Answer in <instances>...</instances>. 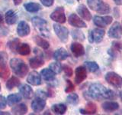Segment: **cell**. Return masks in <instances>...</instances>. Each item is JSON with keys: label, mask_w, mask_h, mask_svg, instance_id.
Segmentation results:
<instances>
[{"label": "cell", "mask_w": 122, "mask_h": 115, "mask_svg": "<svg viewBox=\"0 0 122 115\" xmlns=\"http://www.w3.org/2000/svg\"><path fill=\"white\" fill-rule=\"evenodd\" d=\"M75 89L73 84L71 82V80H66V87L65 88V92L66 93H71L72 91H73Z\"/></svg>", "instance_id": "cell-38"}, {"label": "cell", "mask_w": 122, "mask_h": 115, "mask_svg": "<svg viewBox=\"0 0 122 115\" xmlns=\"http://www.w3.org/2000/svg\"><path fill=\"white\" fill-rule=\"evenodd\" d=\"M44 64V61L42 58V57L41 56H36L34 58H32L29 60V64L30 66L32 68H38L41 66H43Z\"/></svg>", "instance_id": "cell-24"}, {"label": "cell", "mask_w": 122, "mask_h": 115, "mask_svg": "<svg viewBox=\"0 0 122 115\" xmlns=\"http://www.w3.org/2000/svg\"><path fill=\"white\" fill-rule=\"evenodd\" d=\"M113 18L112 16H99V15H95L93 18L94 24L99 27V28H105L107 25H110L112 22Z\"/></svg>", "instance_id": "cell-12"}, {"label": "cell", "mask_w": 122, "mask_h": 115, "mask_svg": "<svg viewBox=\"0 0 122 115\" xmlns=\"http://www.w3.org/2000/svg\"><path fill=\"white\" fill-rule=\"evenodd\" d=\"M114 2L117 6H121L122 5V0H113Z\"/></svg>", "instance_id": "cell-43"}, {"label": "cell", "mask_w": 122, "mask_h": 115, "mask_svg": "<svg viewBox=\"0 0 122 115\" xmlns=\"http://www.w3.org/2000/svg\"><path fill=\"white\" fill-rule=\"evenodd\" d=\"M102 109L106 112H113L119 108V104L116 101H105L102 104Z\"/></svg>", "instance_id": "cell-20"}, {"label": "cell", "mask_w": 122, "mask_h": 115, "mask_svg": "<svg viewBox=\"0 0 122 115\" xmlns=\"http://www.w3.org/2000/svg\"><path fill=\"white\" fill-rule=\"evenodd\" d=\"M53 29L57 37L62 42H66L69 38V30L67 28L62 26L59 24L53 25Z\"/></svg>", "instance_id": "cell-10"}, {"label": "cell", "mask_w": 122, "mask_h": 115, "mask_svg": "<svg viewBox=\"0 0 122 115\" xmlns=\"http://www.w3.org/2000/svg\"><path fill=\"white\" fill-rule=\"evenodd\" d=\"M21 95L19 94H12L8 96L7 98V103L9 106H12L15 104L20 102L21 101Z\"/></svg>", "instance_id": "cell-28"}, {"label": "cell", "mask_w": 122, "mask_h": 115, "mask_svg": "<svg viewBox=\"0 0 122 115\" xmlns=\"http://www.w3.org/2000/svg\"><path fill=\"white\" fill-rule=\"evenodd\" d=\"M17 52H18L21 55H28L30 52V46L26 43L20 44L18 48Z\"/></svg>", "instance_id": "cell-32"}, {"label": "cell", "mask_w": 122, "mask_h": 115, "mask_svg": "<svg viewBox=\"0 0 122 115\" xmlns=\"http://www.w3.org/2000/svg\"><path fill=\"white\" fill-rule=\"evenodd\" d=\"M5 20L8 25H14L18 20V15L13 10H9L5 15Z\"/></svg>", "instance_id": "cell-22"}, {"label": "cell", "mask_w": 122, "mask_h": 115, "mask_svg": "<svg viewBox=\"0 0 122 115\" xmlns=\"http://www.w3.org/2000/svg\"><path fill=\"white\" fill-rule=\"evenodd\" d=\"M70 49L72 53L73 54V55L76 58L81 57L85 55V48H84L83 45L79 43V42H73V43H72L70 46Z\"/></svg>", "instance_id": "cell-17"}, {"label": "cell", "mask_w": 122, "mask_h": 115, "mask_svg": "<svg viewBox=\"0 0 122 115\" xmlns=\"http://www.w3.org/2000/svg\"><path fill=\"white\" fill-rule=\"evenodd\" d=\"M105 79L107 83L114 87L120 88L122 87V77L114 71H108L105 75Z\"/></svg>", "instance_id": "cell-6"}, {"label": "cell", "mask_w": 122, "mask_h": 115, "mask_svg": "<svg viewBox=\"0 0 122 115\" xmlns=\"http://www.w3.org/2000/svg\"><path fill=\"white\" fill-rule=\"evenodd\" d=\"M67 107L63 104H56L52 106L53 112L56 114H63L66 111Z\"/></svg>", "instance_id": "cell-29"}, {"label": "cell", "mask_w": 122, "mask_h": 115, "mask_svg": "<svg viewBox=\"0 0 122 115\" xmlns=\"http://www.w3.org/2000/svg\"><path fill=\"white\" fill-rule=\"evenodd\" d=\"M79 96L77 94H75V93H72L70 94H69L66 98V102L72 105L77 104L79 103Z\"/></svg>", "instance_id": "cell-35"}, {"label": "cell", "mask_w": 122, "mask_h": 115, "mask_svg": "<svg viewBox=\"0 0 122 115\" xmlns=\"http://www.w3.org/2000/svg\"><path fill=\"white\" fill-rule=\"evenodd\" d=\"M76 10H77L78 14L83 19H85V20L89 21V22L92 19V14L89 12V10L88 9V8L85 5H83V4L79 5Z\"/></svg>", "instance_id": "cell-19"}, {"label": "cell", "mask_w": 122, "mask_h": 115, "mask_svg": "<svg viewBox=\"0 0 122 115\" xmlns=\"http://www.w3.org/2000/svg\"><path fill=\"white\" fill-rule=\"evenodd\" d=\"M28 111V107H27L25 104H19L14 106L11 109V112L14 114H25Z\"/></svg>", "instance_id": "cell-26"}, {"label": "cell", "mask_w": 122, "mask_h": 115, "mask_svg": "<svg viewBox=\"0 0 122 115\" xmlns=\"http://www.w3.org/2000/svg\"><path fill=\"white\" fill-rule=\"evenodd\" d=\"M19 85H20V80H19L18 78H16V77H15V76L10 78V79L6 82V87L9 90L13 89L14 87H18Z\"/></svg>", "instance_id": "cell-31"}, {"label": "cell", "mask_w": 122, "mask_h": 115, "mask_svg": "<svg viewBox=\"0 0 122 115\" xmlns=\"http://www.w3.org/2000/svg\"><path fill=\"white\" fill-rule=\"evenodd\" d=\"M87 4L92 10L99 14H108L111 12L110 6L102 0H87Z\"/></svg>", "instance_id": "cell-4"}, {"label": "cell", "mask_w": 122, "mask_h": 115, "mask_svg": "<svg viewBox=\"0 0 122 115\" xmlns=\"http://www.w3.org/2000/svg\"><path fill=\"white\" fill-rule=\"evenodd\" d=\"M10 67L11 70L15 75H18L20 78H24V77L28 74V67L24 61L20 58H12L10 61Z\"/></svg>", "instance_id": "cell-2"}, {"label": "cell", "mask_w": 122, "mask_h": 115, "mask_svg": "<svg viewBox=\"0 0 122 115\" xmlns=\"http://www.w3.org/2000/svg\"><path fill=\"white\" fill-rule=\"evenodd\" d=\"M20 41L18 38H15V39L11 40L9 42V48L13 52H16L19 45H20Z\"/></svg>", "instance_id": "cell-37"}, {"label": "cell", "mask_w": 122, "mask_h": 115, "mask_svg": "<svg viewBox=\"0 0 122 115\" xmlns=\"http://www.w3.org/2000/svg\"><path fill=\"white\" fill-rule=\"evenodd\" d=\"M51 18L53 21L56 22L60 24L65 23L66 21L65 10L63 7H57L56 9L51 14Z\"/></svg>", "instance_id": "cell-9"}, {"label": "cell", "mask_w": 122, "mask_h": 115, "mask_svg": "<svg viewBox=\"0 0 122 115\" xmlns=\"http://www.w3.org/2000/svg\"><path fill=\"white\" fill-rule=\"evenodd\" d=\"M13 1H14L15 5L18 6V5H19V4H21V2L22 0H13Z\"/></svg>", "instance_id": "cell-44"}, {"label": "cell", "mask_w": 122, "mask_h": 115, "mask_svg": "<svg viewBox=\"0 0 122 115\" xmlns=\"http://www.w3.org/2000/svg\"><path fill=\"white\" fill-rule=\"evenodd\" d=\"M8 55L4 52H0V78L6 79L10 75L8 67Z\"/></svg>", "instance_id": "cell-7"}, {"label": "cell", "mask_w": 122, "mask_h": 115, "mask_svg": "<svg viewBox=\"0 0 122 115\" xmlns=\"http://www.w3.org/2000/svg\"><path fill=\"white\" fill-rule=\"evenodd\" d=\"M0 91H1V84H0Z\"/></svg>", "instance_id": "cell-48"}, {"label": "cell", "mask_w": 122, "mask_h": 115, "mask_svg": "<svg viewBox=\"0 0 122 115\" xmlns=\"http://www.w3.org/2000/svg\"><path fill=\"white\" fill-rule=\"evenodd\" d=\"M19 91L21 95L25 99H31L34 95L32 88L28 84H21L19 86Z\"/></svg>", "instance_id": "cell-15"}, {"label": "cell", "mask_w": 122, "mask_h": 115, "mask_svg": "<svg viewBox=\"0 0 122 115\" xmlns=\"http://www.w3.org/2000/svg\"><path fill=\"white\" fill-rule=\"evenodd\" d=\"M25 9L29 12H37L39 10L41 9V6L40 4L36 3V2H28L25 3L24 5Z\"/></svg>", "instance_id": "cell-27"}, {"label": "cell", "mask_w": 122, "mask_h": 115, "mask_svg": "<svg viewBox=\"0 0 122 115\" xmlns=\"http://www.w3.org/2000/svg\"><path fill=\"white\" fill-rule=\"evenodd\" d=\"M112 48H113L114 49H115L116 51L120 52L122 50V44L120 43V42H118V41H114V42H112Z\"/></svg>", "instance_id": "cell-40"}, {"label": "cell", "mask_w": 122, "mask_h": 115, "mask_svg": "<svg viewBox=\"0 0 122 115\" xmlns=\"http://www.w3.org/2000/svg\"><path fill=\"white\" fill-rule=\"evenodd\" d=\"M77 1H80V0H77Z\"/></svg>", "instance_id": "cell-49"}, {"label": "cell", "mask_w": 122, "mask_h": 115, "mask_svg": "<svg viewBox=\"0 0 122 115\" xmlns=\"http://www.w3.org/2000/svg\"><path fill=\"white\" fill-rule=\"evenodd\" d=\"M69 57V53L66 49L63 48H60L56 50L53 53V58L58 61L66 60Z\"/></svg>", "instance_id": "cell-21"}, {"label": "cell", "mask_w": 122, "mask_h": 115, "mask_svg": "<svg viewBox=\"0 0 122 115\" xmlns=\"http://www.w3.org/2000/svg\"><path fill=\"white\" fill-rule=\"evenodd\" d=\"M41 76L46 81H51V80L55 79V73L52 71L50 68H44L41 72Z\"/></svg>", "instance_id": "cell-25"}, {"label": "cell", "mask_w": 122, "mask_h": 115, "mask_svg": "<svg viewBox=\"0 0 122 115\" xmlns=\"http://www.w3.org/2000/svg\"><path fill=\"white\" fill-rule=\"evenodd\" d=\"M97 112V107L93 102H89L84 109H80V113L82 114H94Z\"/></svg>", "instance_id": "cell-23"}, {"label": "cell", "mask_w": 122, "mask_h": 115, "mask_svg": "<svg viewBox=\"0 0 122 115\" xmlns=\"http://www.w3.org/2000/svg\"><path fill=\"white\" fill-rule=\"evenodd\" d=\"M120 98H121V101H122V91H120Z\"/></svg>", "instance_id": "cell-47"}, {"label": "cell", "mask_w": 122, "mask_h": 115, "mask_svg": "<svg viewBox=\"0 0 122 115\" xmlns=\"http://www.w3.org/2000/svg\"><path fill=\"white\" fill-rule=\"evenodd\" d=\"M32 24L39 31L42 35L44 37H49L50 36V31L47 28V22L44 18L40 17H34L32 18Z\"/></svg>", "instance_id": "cell-5"}, {"label": "cell", "mask_w": 122, "mask_h": 115, "mask_svg": "<svg viewBox=\"0 0 122 115\" xmlns=\"http://www.w3.org/2000/svg\"><path fill=\"white\" fill-rule=\"evenodd\" d=\"M34 39V41H35V43L39 46V47L42 48L43 49L47 50L50 47L49 42L47 40H45L44 38H41V36H35Z\"/></svg>", "instance_id": "cell-30"}, {"label": "cell", "mask_w": 122, "mask_h": 115, "mask_svg": "<svg viewBox=\"0 0 122 115\" xmlns=\"http://www.w3.org/2000/svg\"><path fill=\"white\" fill-rule=\"evenodd\" d=\"M63 68L65 75H66L67 77H71L72 75V69L71 68V67L66 64V65H64Z\"/></svg>", "instance_id": "cell-39"}, {"label": "cell", "mask_w": 122, "mask_h": 115, "mask_svg": "<svg viewBox=\"0 0 122 115\" xmlns=\"http://www.w3.org/2000/svg\"><path fill=\"white\" fill-rule=\"evenodd\" d=\"M0 114H1V115H9L10 114L8 113V112H3V111H0Z\"/></svg>", "instance_id": "cell-46"}, {"label": "cell", "mask_w": 122, "mask_h": 115, "mask_svg": "<svg viewBox=\"0 0 122 115\" xmlns=\"http://www.w3.org/2000/svg\"><path fill=\"white\" fill-rule=\"evenodd\" d=\"M40 1L44 6H47V7H50L53 6V2H54V0H40Z\"/></svg>", "instance_id": "cell-42"}, {"label": "cell", "mask_w": 122, "mask_h": 115, "mask_svg": "<svg viewBox=\"0 0 122 115\" xmlns=\"http://www.w3.org/2000/svg\"><path fill=\"white\" fill-rule=\"evenodd\" d=\"M85 67L86 69L89 70V71L92 72V73L96 72L99 69L98 64L95 62V61H86Z\"/></svg>", "instance_id": "cell-33"}, {"label": "cell", "mask_w": 122, "mask_h": 115, "mask_svg": "<svg viewBox=\"0 0 122 115\" xmlns=\"http://www.w3.org/2000/svg\"><path fill=\"white\" fill-rule=\"evenodd\" d=\"M68 22L70 23V25H71L73 27H76V28L81 29V28H86L87 27L86 22L82 21L77 15L74 13L71 14L70 16H69Z\"/></svg>", "instance_id": "cell-13"}, {"label": "cell", "mask_w": 122, "mask_h": 115, "mask_svg": "<svg viewBox=\"0 0 122 115\" xmlns=\"http://www.w3.org/2000/svg\"><path fill=\"white\" fill-rule=\"evenodd\" d=\"M105 32L102 29H94L89 33V41L90 43H100L105 36Z\"/></svg>", "instance_id": "cell-8"}, {"label": "cell", "mask_w": 122, "mask_h": 115, "mask_svg": "<svg viewBox=\"0 0 122 115\" xmlns=\"http://www.w3.org/2000/svg\"><path fill=\"white\" fill-rule=\"evenodd\" d=\"M27 81L30 84L34 86H38L41 84V75L37 71H32L28 75L27 78Z\"/></svg>", "instance_id": "cell-18"}, {"label": "cell", "mask_w": 122, "mask_h": 115, "mask_svg": "<svg viewBox=\"0 0 122 115\" xmlns=\"http://www.w3.org/2000/svg\"><path fill=\"white\" fill-rule=\"evenodd\" d=\"M30 32V29L29 25L25 21H21L19 22L17 28V32L18 34L20 37H25L28 35Z\"/></svg>", "instance_id": "cell-16"}, {"label": "cell", "mask_w": 122, "mask_h": 115, "mask_svg": "<svg viewBox=\"0 0 122 115\" xmlns=\"http://www.w3.org/2000/svg\"><path fill=\"white\" fill-rule=\"evenodd\" d=\"M108 37L114 38V39H119L122 36V26L118 22H114L112 25L110 27L108 32Z\"/></svg>", "instance_id": "cell-11"}, {"label": "cell", "mask_w": 122, "mask_h": 115, "mask_svg": "<svg viewBox=\"0 0 122 115\" xmlns=\"http://www.w3.org/2000/svg\"><path fill=\"white\" fill-rule=\"evenodd\" d=\"M75 82L76 84H81L87 78V71L85 66H79L76 68L75 71Z\"/></svg>", "instance_id": "cell-14"}, {"label": "cell", "mask_w": 122, "mask_h": 115, "mask_svg": "<svg viewBox=\"0 0 122 115\" xmlns=\"http://www.w3.org/2000/svg\"><path fill=\"white\" fill-rule=\"evenodd\" d=\"M88 95L89 96V98L97 101L104 99L114 100L117 98L115 92L107 88L100 83L92 84L88 90Z\"/></svg>", "instance_id": "cell-1"}, {"label": "cell", "mask_w": 122, "mask_h": 115, "mask_svg": "<svg viewBox=\"0 0 122 115\" xmlns=\"http://www.w3.org/2000/svg\"><path fill=\"white\" fill-rule=\"evenodd\" d=\"M49 68L52 71L54 72L55 74H59V73H60L61 71H62V69H63L62 65H61V64L58 61L51 63V64H50Z\"/></svg>", "instance_id": "cell-36"}, {"label": "cell", "mask_w": 122, "mask_h": 115, "mask_svg": "<svg viewBox=\"0 0 122 115\" xmlns=\"http://www.w3.org/2000/svg\"><path fill=\"white\" fill-rule=\"evenodd\" d=\"M46 98H47V93L38 91L35 94V98L31 102V108L34 112H41L43 110L46 106Z\"/></svg>", "instance_id": "cell-3"}, {"label": "cell", "mask_w": 122, "mask_h": 115, "mask_svg": "<svg viewBox=\"0 0 122 115\" xmlns=\"http://www.w3.org/2000/svg\"><path fill=\"white\" fill-rule=\"evenodd\" d=\"M72 36L75 40H77L79 41H83L86 38L85 34H83L82 31H80L79 29L72 30Z\"/></svg>", "instance_id": "cell-34"}, {"label": "cell", "mask_w": 122, "mask_h": 115, "mask_svg": "<svg viewBox=\"0 0 122 115\" xmlns=\"http://www.w3.org/2000/svg\"><path fill=\"white\" fill-rule=\"evenodd\" d=\"M3 21H4V18H3V16L2 15H0V25L2 24Z\"/></svg>", "instance_id": "cell-45"}, {"label": "cell", "mask_w": 122, "mask_h": 115, "mask_svg": "<svg viewBox=\"0 0 122 115\" xmlns=\"http://www.w3.org/2000/svg\"><path fill=\"white\" fill-rule=\"evenodd\" d=\"M7 104V100L3 96H0V109L5 108Z\"/></svg>", "instance_id": "cell-41"}]
</instances>
